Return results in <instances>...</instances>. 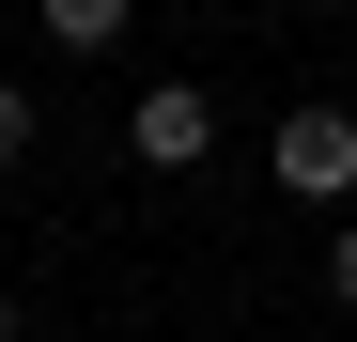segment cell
Listing matches in <instances>:
<instances>
[{
  "label": "cell",
  "mask_w": 357,
  "mask_h": 342,
  "mask_svg": "<svg viewBox=\"0 0 357 342\" xmlns=\"http://www.w3.org/2000/svg\"><path fill=\"white\" fill-rule=\"evenodd\" d=\"M264 171H280V202H357V109H295V125L264 140Z\"/></svg>",
  "instance_id": "1"
},
{
  "label": "cell",
  "mask_w": 357,
  "mask_h": 342,
  "mask_svg": "<svg viewBox=\"0 0 357 342\" xmlns=\"http://www.w3.org/2000/svg\"><path fill=\"white\" fill-rule=\"evenodd\" d=\"M125 156H140V171H202V156H218V94H202V78H140V94H125Z\"/></svg>",
  "instance_id": "2"
},
{
  "label": "cell",
  "mask_w": 357,
  "mask_h": 342,
  "mask_svg": "<svg viewBox=\"0 0 357 342\" xmlns=\"http://www.w3.org/2000/svg\"><path fill=\"white\" fill-rule=\"evenodd\" d=\"M31 16H47V47H125L140 0H31Z\"/></svg>",
  "instance_id": "3"
},
{
  "label": "cell",
  "mask_w": 357,
  "mask_h": 342,
  "mask_svg": "<svg viewBox=\"0 0 357 342\" xmlns=\"http://www.w3.org/2000/svg\"><path fill=\"white\" fill-rule=\"evenodd\" d=\"M326 296H342V311H357V202H342V218H326Z\"/></svg>",
  "instance_id": "4"
},
{
  "label": "cell",
  "mask_w": 357,
  "mask_h": 342,
  "mask_svg": "<svg viewBox=\"0 0 357 342\" xmlns=\"http://www.w3.org/2000/svg\"><path fill=\"white\" fill-rule=\"evenodd\" d=\"M31 125H47V109H31L16 78H0V171H16V156H31Z\"/></svg>",
  "instance_id": "5"
},
{
  "label": "cell",
  "mask_w": 357,
  "mask_h": 342,
  "mask_svg": "<svg viewBox=\"0 0 357 342\" xmlns=\"http://www.w3.org/2000/svg\"><path fill=\"white\" fill-rule=\"evenodd\" d=\"M0 342H16V296H0Z\"/></svg>",
  "instance_id": "6"
}]
</instances>
